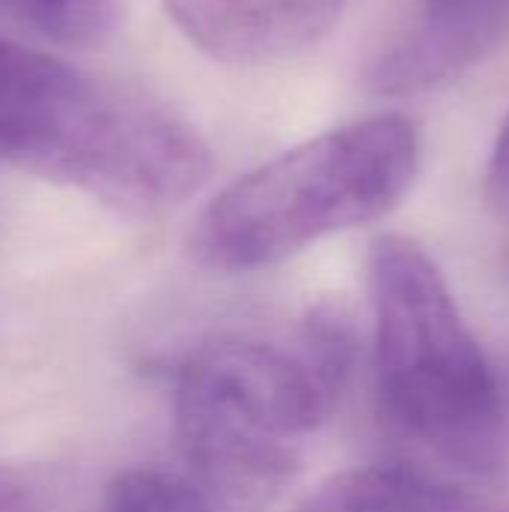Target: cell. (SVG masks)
Returning <instances> with one entry per match:
<instances>
[{
    "mask_svg": "<svg viewBox=\"0 0 509 512\" xmlns=\"http://www.w3.org/2000/svg\"><path fill=\"white\" fill-rule=\"evenodd\" d=\"M375 387L414 468L465 510L509 512L504 381L468 330L432 255L402 234L369 252Z\"/></svg>",
    "mask_w": 509,
    "mask_h": 512,
    "instance_id": "6da1fadb",
    "label": "cell"
},
{
    "mask_svg": "<svg viewBox=\"0 0 509 512\" xmlns=\"http://www.w3.org/2000/svg\"><path fill=\"white\" fill-rule=\"evenodd\" d=\"M354 363L357 324L333 300L273 336L201 342L174 375V432L189 474L228 504L279 495L306 438L339 408Z\"/></svg>",
    "mask_w": 509,
    "mask_h": 512,
    "instance_id": "7a4b0ae2",
    "label": "cell"
},
{
    "mask_svg": "<svg viewBox=\"0 0 509 512\" xmlns=\"http://www.w3.org/2000/svg\"><path fill=\"white\" fill-rule=\"evenodd\" d=\"M0 162L135 216L183 204L213 168L201 132L165 102L6 39Z\"/></svg>",
    "mask_w": 509,
    "mask_h": 512,
    "instance_id": "3957f363",
    "label": "cell"
},
{
    "mask_svg": "<svg viewBox=\"0 0 509 512\" xmlns=\"http://www.w3.org/2000/svg\"><path fill=\"white\" fill-rule=\"evenodd\" d=\"M417 168L420 138L399 114L330 129L225 186L192 231V255L222 273L279 264L387 216Z\"/></svg>",
    "mask_w": 509,
    "mask_h": 512,
    "instance_id": "277c9868",
    "label": "cell"
},
{
    "mask_svg": "<svg viewBox=\"0 0 509 512\" xmlns=\"http://www.w3.org/2000/svg\"><path fill=\"white\" fill-rule=\"evenodd\" d=\"M183 36L231 66L297 57L333 33L345 0H162Z\"/></svg>",
    "mask_w": 509,
    "mask_h": 512,
    "instance_id": "5b68a950",
    "label": "cell"
},
{
    "mask_svg": "<svg viewBox=\"0 0 509 512\" xmlns=\"http://www.w3.org/2000/svg\"><path fill=\"white\" fill-rule=\"evenodd\" d=\"M509 39V0H423L414 24L372 63L369 87L387 96L438 87Z\"/></svg>",
    "mask_w": 509,
    "mask_h": 512,
    "instance_id": "8992f818",
    "label": "cell"
},
{
    "mask_svg": "<svg viewBox=\"0 0 509 512\" xmlns=\"http://www.w3.org/2000/svg\"><path fill=\"white\" fill-rule=\"evenodd\" d=\"M294 512H471L402 462L345 468L312 489Z\"/></svg>",
    "mask_w": 509,
    "mask_h": 512,
    "instance_id": "52a82bcc",
    "label": "cell"
},
{
    "mask_svg": "<svg viewBox=\"0 0 509 512\" xmlns=\"http://www.w3.org/2000/svg\"><path fill=\"white\" fill-rule=\"evenodd\" d=\"M102 512H231V504L192 474L135 465L108 483Z\"/></svg>",
    "mask_w": 509,
    "mask_h": 512,
    "instance_id": "ba28073f",
    "label": "cell"
},
{
    "mask_svg": "<svg viewBox=\"0 0 509 512\" xmlns=\"http://www.w3.org/2000/svg\"><path fill=\"white\" fill-rule=\"evenodd\" d=\"M51 486L21 468L0 465V512H51Z\"/></svg>",
    "mask_w": 509,
    "mask_h": 512,
    "instance_id": "9c48e42d",
    "label": "cell"
},
{
    "mask_svg": "<svg viewBox=\"0 0 509 512\" xmlns=\"http://www.w3.org/2000/svg\"><path fill=\"white\" fill-rule=\"evenodd\" d=\"M483 204L495 219L509 222V114L495 138V147L483 174Z\"/></svg>",
    "mask_w": 509,
    "mask_h": 512,
    "instance_id": "30bf717a",
    "label": "cell"
},
{
    "mask_svg": "<svg viewBox=\"0 0 509 512\" xmlns=\"http://www.w3.org/2000/svg\"><path fill=\"white\" fill-rule=\"evenodd\" d=\"M57 0H0V24H24L48 36Z\"/></svg>",
    "mask_w": 509,
    "mask_h": 512,
    "instance_id": "8fae6325",
    "label": "cell"
},
{
    "mask_svg": "<svg viewBox=\"0 0 509 512\" xmlns=\"http://www.w3.org/2000/svg\"><path fill=\"white\" fill-rule=\"evenodd\" d=\"M504 381V396H507V408H509V372H507V378H501Z\"/></svg>",
    "mask_w": 509,
    "mask_h": 512,
    "instance_id": "7c38bea8",
    "label": "cell"
}]
</instances>
